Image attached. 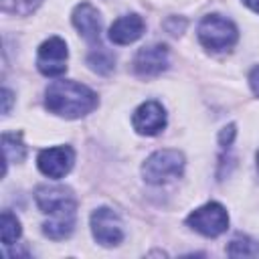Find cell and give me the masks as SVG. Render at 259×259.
Returning <instances> with one entry per match:
<instances>
[{
    "instance_id": "277c9868",
    "label": "cell",
    "mask_w": 259,
    "mask_h": 259,
    "mask_svg": "<svg viewBox=\"0 0 259 259\" xmlns=\"http://www.w3.org/2000/svg\"><path fill=\"white\" fill-rule=\"evenodd\" d=\"M186 223L204 237H219L229 227V214L223 204L219 202H206L200 208L192 210L186 219Z\"/></svg>"
},
{
    "instance_id": "3957f363",
    "label": "cell",
    "mask_w": 259,
    "mask_h": 259,
    "mask_svg": "<svg viewBox=\"0 0 259 259\" xmlns=\"http://www.w3.org/2000/svg\"><path fill=\"white\" fill-rule=\"evenodd\" d=\"M184 170V156L178 150H158L142 166V176L148 184H164L174 180Z\"/></svg>"
},
{
    "instance_id": "8fae6325",
    "label": "cell",
    "mask_w": 259,
    "mask_h": 259,
    "mask_svg": "<svg viewBox=\"0 0 259 259\" xmlns=\"http://www.w3.org/2000/svg\"><path fill=\"white\" fill-rule=\"evenodd\" d=\"M73 24L79 30V34L91 42V45H99V36H101V16L97 12L95 6H91L89 2H81L75 10H73Z\"/></svg>"
},
{
    "instance_id": "ac0fdd59",
    "label": "cell",
    "mask_w": 259,
    "mask_h": 259,
    "mask_svg": "<svg viewBox=\"0 0 259 259\" xmlns=\"http://www.w3.org/2000/svg\"><path fill=\"white\" fill-rule=\"evenodd\" d=\"M233 138H235V125L231 123V125H227L223 132H221V136H219V142H221V146L223 148H231V144H233Z\"/></svg>"
},
{
    "instance_id": "52a82bcc",
    "label": "cell",
    "mask_w": 259,
    "mask_h": 259,
    "mask_svg": "<svg viewBox=\"0 0 259 259\" xmlns=\"http://www.w3.org/2000/svg\"><path fill=\"white\" fill-rule=\"evenodd\" d=\"M75 162V152L71 146H57V148H47L38 154L36 164L38 170L49 176V178H63L65 174H69V170L73 168Z\"/></svg>"
},
{
    "instance_id": "7402d4cb",
    "label": "cell",
    "mask_w": 259,
    "mask_h": 259,
    "mask_svg": "<svg viewBox=\"0 0 259 259\" xmlns=\"http://www.w3.org/2000/svg\"><path fill=\"white\" fill-rule=\"evenodd\" d=\"M257 170H259V154H257Z\"/></svg>"
},
{
    "instance_id": "e0dca14e",
    "label": "cell",
    "mask_w": 259,
    "mask_h": 259,
    "mask_svg": "<svg viewBox=\"0 0 259 259\" xmlns=\"http://www.w3.org/2000/svg\"><path fill=\"white\" fill-rule=\"evenodd\" d=\"M38 4H40V0H2V10L8 12V14L26 16V14H30Z\"/></svg>"
},
{
    "instance_id": "4fadbf2b",
    "label": "cell",
    "mask_w": 259,
    "mask_h": 259,
    "mask_svg": "<svg viewBox=\"0 0 259 259\" xmlns=\"http://www.w3.org/2000/svg\"><path fill=\"white\" fill-rule=\"evenodd\" d=\"M2 152H4V172L8 162H20L26 156V148L20 142V134H4L2 136Z\"/></svg>"
},
{
    "instance_id": "d6986e66",
    "label": "cell",
    "mask_w": 259,
    "mask_h": 259,
    "mask_svg": "<svg viewBox=\"0 0 259 259\" xmlns=\"http://www.w3.org/2000/svg\"><path fill=\"white\" fill-rule=\"evenodd\" d=\"M249 83H251L253 93L259 97V67H255V69L251 71V75H249Z\"/></svg>"
},
{
    "instance_id": "5bb4252c",
    "label": "cell",
    "mask_w": 259,
    "mask_h": 259,
    "mask_svg": "<svg viewBox=\"0 0 259 259\" xmlns=\"http://www.w3.org/2000/svg\"><path fill=\"white\" fill-rule=\"evenodd\" d=\"M20 221L10 212V210H4L2 217H0V237H2V243L4 247H10L14 245V241L20 237Z\"/></svg>"
},
{
    "instance_id": "7a4b0ae2",
    "label": "cell",
    "mask_w": 259,
    "mask_h": 259,
    "mask_svg": "<svg viewBox=\"0 0 259 259\" xmlns=\"http://www.w3.org/2000/svg\"><path fill=\"white\" fill-rule=\"evenodd\" d=\"M237 26L221 16V14H208L198 24V40L208 51H229L237 42Z\"/></svg>"
},
{
    "instance_id": "7c38bea8",
    "label": "cell",
    "mask_w": 259,
    "mask_h": 259,
    "mask_svg": "<svg viewBox=\"0 0 259 259\" xmlns=\"http://www.w3.org/2000/svg\"><path fill=\"white\" fill-rule=\"evenodd\" d=\"M142 34H144V20L138 14L119 16L109 26V40L113 45H130V42H136Z\"/></svg>"
},
{
    "instance_id": "9c48e42d",
    "label": "cell",
    "mask_w": 259,
    "mask_h": 259,
    "mask_svg": "<svg viewBox=\"0 0 259 259\" xmlns=\"http://www.w3.org/2000/svg\"><path fill=\"white\" fill-rule=\"evenodd\" d=\"M134 130L142 136H156L166 125V111L158 101H146L142 103L132 117Z\"/></svg>"
},
{
    "instance_id": "8992f818",
    "label": "cell",
    "mask_w": 259,
    "mask_h": 259,
    "mask_svg": "<svg viewBox=\"0 0 259 259\" xmlns=\"http://www.w3.org/2000/svg\"><path fill=\"white\" fill-rule=\"evenodd\" d=\"M67 45L61 36H51L38 47L36 67L45 77H59L67 71Z\"/></svg>"
},
{
    "instance_id": "ba28073f",
    "label": "cell",
    "mask_w": 259,
    "mask_h": 259,
    "mask_svg": "<svg viewBox=\"0 0 259 259\" xmlns=\"http://www.w3.org/2000/svg\"><path fill=\"white\" fill-rule=\"evenodd\" d=\"M34 200L45 214L77 208L75 196H73L71 188H67V186H38L34 192Z\"/></svg>"
},
{
    "instance_id": "44dd1931",
    "label": "cell",
    "mask_w": 259,
    "mask_h": 259,
    "mask_svg": "<svg viewBox=\"0 0 259 259\" xmlns=\"http://www.w3.org/2000/svg\"><path fill=\"white\" fill-rule=\"evenodd\" d=\"M243 2H245L253 12H259V0H243Z\"/></svg>"
},
{
    "instance_id": "ffe728a7",
    "label": "cell",
    "mask_w": 259,
    "mask_h": 259,
    "mask_svg": "<svg viewBox=\"0 0 259 259\" xmlns=\"http://www.w3.org/2000/svg\"><path fill=\"white\" fill-rule=\"evenodd\" d=\"M10 103H12V93H10L8 89H2V113H4V115L8 113Z\"/></svg>"
},
{
    "instance_id": "2e32d148",
    "label": "cell",
    "mask_w": 259,
    "mask_h": 259,
    "mask_svg": "<svg viewBox=\"0 0 259 259\" xmlns=\"http://www.w3.org/2000/svg\"><path fill=\"white\" fill-rule=\"evenodd\" d=\"M89 65H91V69L93 71H97V73H109L111 69H113V57L107 53V51H103V47H99V49H95L91 55H89Z\"/></svg>"
},
{
    "instance_id": "6da1fadb",
    "label": "cell",
    "mask_w": 259,
    "mask_h": 259,
    "mask_svg": "<svg viewBox=\"0 0 259 259\" xmlns=\"http://www.w3.org/2000/svg\"><path fill=\"white\" fill-rule=\"evenodd\" d=\"M45 105L51 113L65 119H77L97 107V93L77 81H55L47 87Z\"/></svg>"
},
{
    "instance_id": "30bf717a",
    "label": "cell",
    "mask_w": 259,
    "mask_h": 259,
    "mask_svg": "<svg viewBox=\"0 0 259 259\" xmlns=\"http://www.w3.org/2000/svg\"><path fill=\"white\" fill-rule=\"evenodd\" d=\"M168 67V49L164 45L142 47L134 59V71L140 77H156Z\"/></svg>"
},
{
    "instance_id": "5b68a950",
    "label": "cell",
    "mask_w": 259,
    "mask_h": 259,
    "mask_svg": "<svg viewBox=\"0 0 259 259\" xmlns=\"http://www.w3.org/2000/svg\"><path fill=\"white\" fill-rule=\"evenodd\" d=\"M91 233L103 247H115L123 239V225L115 210L101 206L91 214Z\"/></svg>"
},
{
    "instance_id": "9a60e30c",
    "label": "cell",
    "mask_w": 259,
    "mask_h": 259,
    "mask_svg": "<svg viewBox=\"0 0 259 259\" xmlns=\"http://www.w3.org/2000/svg\"><path fill=\"white\" fill-rule=\"evenodd\" d=\"M227 253L231 257H259V243L253 241L251 237H235L229 247H227Z\"/></svg>"
}]
</instances>
